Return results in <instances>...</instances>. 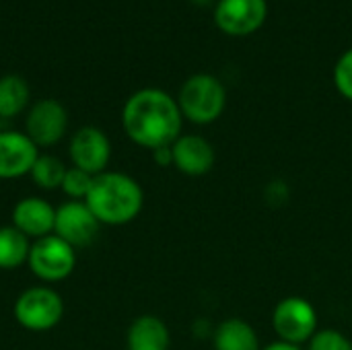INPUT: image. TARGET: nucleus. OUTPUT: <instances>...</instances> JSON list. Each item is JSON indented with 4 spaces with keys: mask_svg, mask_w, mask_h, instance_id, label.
<instances>
[{
    "mask_svg": "<svg viewBox=\"0 0 352 350\" xmlns=\"http://www.w3.org/2000/svg\"><path fill=\"white\" fill-rule=\"evenodd\" d=\"M68 126V113L56 99H41L31 105L25 120V134L37 149L54 146L64 138Z\"/></svg>",
    "mask_w": 352,
    "mask_h": 350,
    "instance_id": "nucleus-9",
    "label": "nucleus"
},
{
    "mask_svg": "<svg viewBox=\"0 0 352 350\" xmlns=\"http://www.w3.org/2000/svg\"><path fill=\"white\" fill-rule=\"evenodd\" d=\"M29 103V85L16 74L0 78V118L19 116Z\"/></svg>",
    "mask_w": 352,
    "mask_h": 350,
    "instance_id": "nucleus-17",
    "label": "nucleus"
},
{
    "mask_svg": "<svg viewBox=\"0 0 352 350\" xmlns=\"http://www.w3.org/2000/svg\"><path fill=\"white\" fill-rule=\"evenodd\" d=\"M93 177L95 175L87 173V171H82L78 167H68L60 190L70 200H87V196L91 192V186H93Z\"/></svg>",
    "mask_w": 352,
    "mask_h": 350,
    "instance_id": "nucleus-19",
    "label": "nucleus"
},
{
    "mask_svg": "<svg viewBox=\"0 0 352 350\" xmlns=\"http://www.w3.org/2000/svg\"><path fill=\"white\" fill-rule=\"evenodd\" d=\"M39 149L25 132L6 130L0 132V179H14L29 175Z\"/></svg>",
    "mask_w": 352,
    "mask_h": 350,
    "instance_id": "nucleus-11",
    "label": "nucleus"
},
{
    "mask_svg": "<svg viewBox=\"0 0 352 350\" xmlns=\"http://www.w3.org/2000/svg\"><path fill=\"white\" fill-rule=\"evenodd\" d=\"M173 167L190 177H200L206 175L217 161L214 146L198 134H182L173 144Z\"/></svg>",
    "mask_w": 352,
    "mask_h": 350,
    "instance_id": "nucleus-12",
    "label": "nucleus"
},
{
    "mask_svg": "<svg viewBox=\"0 0 352 350\" xmlns=\"http://www.w3.org/2000/svg\"><path fill=\"white\" fill-rule=\"evenodd\" d=\"M85 202L101 225L120 227L132 223L140 215L144 192L134 177L120 171H103L93 177Z\"/></svg>",
    "mask_w": 352,
    "mask_h": 350,
    "instance_id": "nucleus-2",
    "label": "nucleus"
},
{
    "mask_svg": "<svg viewBox=\"0 0 352 350\" xmlns=\"http://www.w3.org/2000/svg\"><path fill=\"white\" fill-rule=\"evenodd\" d=\"M262 350H303V349H301V347H293V344H287V342L276 340V342H272V344H268V347H262Z\"/></svg>",
    "mask_w": 352,
    "mask_h": 350,
    "instance_id": "nucleus-23",
    "label": "nucleus"
},
{
    "mask_svg": "<svg viewBox=\"0 0 352 350\" xmlns=\"http://www.w3.org/2000/svg\"><path fill=\"white\" fill-rule=\"evenodd\" d=\"M101 223L95 219L85 200H68L56 208L54 235L64 239L74 250L87 248L99 235Z\"/></svg>",
    "mask_w": 352,
    "mask_h": 350,
    "instance_id": "nucleus-7",
    "label": "nucleus"
},
{
    "mask_svg": "<svg viewBox=\"0 0 352 350\" xmlns=\"http://www.w3.org/2000/svg\"><path fill=\"white\" fill-rule=\"evenodd\" d=\"M266 14V0H219L214 8V23L229 35H250L264 25Z\"/></svg>",
    "mask_w": 352,
    "mask_h": 350,
    "instance_id": "nucleus-10",
    "label": "nucleus"
},
{
    "mask_svg": "<svg viewBox=\"0 0 352 350\" xmlns=\"http://www.w3.org/2000/svg\"><path fill=\"white\" fill-rule=\"evenodd\" d=\"M182 122L177 101L161 89L136 91L122 109L126 136L148 151L171 146L182 136Z\"/></svg>",
    "mask_w": 352,
    "mask_h": 350,
    "instance_id": "nucleus-1",
    "label": "nucleus"
},
{
    "mask_svg": "<svg viewBox=\"0 0 352 350\" xmlns=\"http://www.w3.org/2000/svg\"><path fill=\"white\" fill-rule=\"evenodd\" d=\"M177 105L186 120L206 126L223 116L227 105V91L217 76L194 74L182 85Z\"/></svg>",
    "mask_w": 352,
    "mask_h": 350,
    "instance_id": "nucleus-3",
    "label": "nucleus"
},
{
    "mask_svg": "<svg viewBox=\"0 0 352 350\" xmlns=\"http://www.w3.org/2000/svg\"><path fill=\"white\" fill-rule=\"evenodd\" d=\"M194 2H196V4H208L210 0H194Z\"/></svg>",
    "mask_w": 352,
    "mask_h": 350,
    "instance_id": "nucleus-24",
    "label": "nucleus"
},
{
    "mask_svg": "<svg viewBox=\"0 0 352 350\" xmlns=\"http://www.w3.org/2000/svg\"><path fill=\"white\" fill-rule=\"evenodd\" d=\"M31 252V239L16 227H0V270H16L27 264Z\"/></svg>",
    "mask_w": 352,
    "mask_h": 350,
    "instance_id": "nucleus-16",
    "label": "nucleus"
},
{
    "mask_svg": "<svg viewBox=\"0 0 352 350\" xmlns=\"http://www.w3.org/2000/svg\"><path fill=\"white\" fill-rule=\"evenodd\" d=\"M272 328L280 342L301 347L318 332L316 307L303 297H287L274 307Z\"/></svg>",
    "mask_w": 352,
    "mask_h": 350,
    "instance_id": "nucleus-6",
    "label": "nucleus"
},
{
    "mask_svg": "<svg viewBox=\"0 0 352 350\" xmlns=\"http://www.w3.org/2000/svg\"><path fill=\"white\" fill-rule=\"evenodd\" d=\"M66 165L54 157V155H39L33 169H31V179L35 182L37 188L41 190H60L64 175H66Z\"/></svg>",
    "mask_w": 352,
    "mask_h": 350,
    "instance_id": "nucleus-18",
    "label": "nucleus"
},
{
    "mask_svg": "<svg viewBox=\"0 0 352 350\" xmlns=\"http://www.w3.org/2000/svg\"><path fill=\"white\" fill-rule=\"evenodd\" d=\"M214 350H262L256 330L239 318H229L212 330Z\"/></svg>",
    "mask_w": 352,
    "mask_h": 350,
    "instance_id": "nucleus-15",
    "label": "nucleus"
},
{
    "mask_svg": "<svg viewBox=\"0 0 352 350\" xmlns=\"http://www.w3.org/2000/svg\"><path fill=\"white\" fill-rule=\"evenodd\" d=\"M171 334L167 324L157 316H138L126 334L128 350H169Z\"/></svg>",
    "mask_w": 352,
    "mask_h": 350,
    "instance_id": "nucleus-14",
    "label": "nucleus"
},
{
    "mask_svg": "<svg viewBox=\"0 0 352 350\" xmlns=\"http://www.w3.org/2000/svg\"><path fill=\"white\" fill-rule=\"evenodd\" d=\"M27 266L39 281L58 283L72 274L76 266V250L52 233L31 243Z\"/></svg>",
    "mask_w": 352,
    "mask_h": 350,
    "instance_id": "nucleus-5",
    "label": "nucleus"
},
{
    "mask_svg": "<svg viewBox=\"0 0 352 350\" xmlns=\"http://www.w3.org/2000/svg\"><path fill=\"white\" fill-rule=\"evenodd\" d=\"M307 350H352V340L338 330L326 328L314 334L307 342Z\"/></svg>",
    "mask_w": 352,
    "mask_h": 350,
    "instance_id": "nucleus-20",
    "label": "nucleus"
},
{
    "mask_svg": "<svg viewBox=\"0 0 352 350\" xmlns=\"http://www.w3.org/2000/svg\"><path fill=\"white\" fill-rule=\"evenodd\" d=\"M64 318V301L50 287H31L14 301V320L29 332H47Z\"/></svg>",
    "mask_w": 352,
    "mask_h": 350,
    "instance_id": "nucleus-4",
    "label": "nucleus"
},
{
    "mask_svg": "<svg viewBox=\"0 0 352 350\" xmlns=\"http://www.w3.org/2000/svg\"><path fill=\"white\" fill-rule=\"evenodd\" d=\"M54 223H56V208L39 196L21 198L12 208V227H16L31 241L52 235Z\"/></svg>",
    "mask_w": 352,
    "mask_h": 350,
    "instance_id": "nucleus-13",
    "label": "nucleus"
},
{
    "mask_svg": "<svg viewBox=\"0 0 352 350\" xmlns=\"http://www.w3.org/2000/svg\"><path fill=\"white\" fill-rule=\"evenodd\" d=\"M68 155L72 167H78L91 175H99L107 171L111 159V142L107 134L95 126L78 128L68 144Z\"/></svg>",
    "mask_w": 352,
    "mask_h": 350,
    "instance_id": "nucleus-8",
    "label": "nucleus"
},
{
    "mask_svg": "<svg viewBox=\"0 0 352 350\" xmlns=\"http://www.w3.org/2000/svg\"><path fill=\"white\" fill-rule=\"evenodd\" d=\"M153 159L157 165L161 167H169L173 165V153H171V146H161V149H155L153 151Z\"/></svg>",
    "mask_w": 352,
    "mask_h": 350,
    "instance_id": "nucleus-22",
    "label": "nucleus"
},
{
    "mask_svg": "<svg viewBox=\"0 0 352 350\" xmlns=\"http://www.w3.org/2000/svg\"><path fill=\"white\" fill-rule=\"evenodd\" d=\"M334 85L342 97L352 101V47L340 56L334 68Z\"/></svg>",
    "mask_w": 352,
    "mask_h": 350,
    "instance_id": "nucleus-21",
    "label": "nucleus"
}]
</instances>
